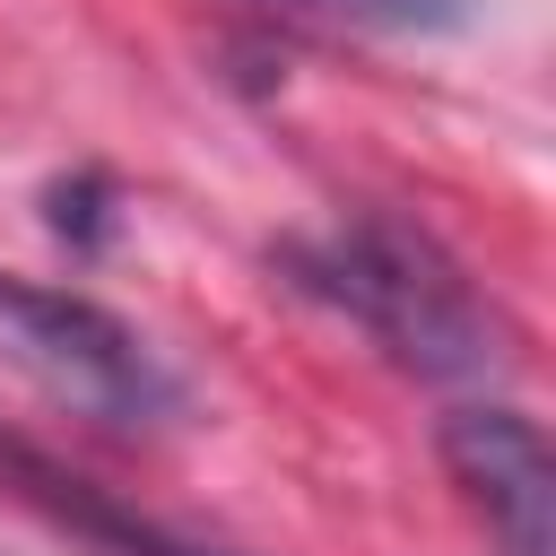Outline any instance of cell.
Masks as SVG:
<instances>
[{
	"label": "cell",
	"mask_w": 556,
	"mask_h": 556,
	"mask_svg": "<svg viewBox=\"0 0 556 556\" xmlns=\"http://www.w3.org/2000/svg\"><path fill=\"white\" fill-rule=\"evenodd\" d=\"M278 269L348 313L391 365H408L417 382H495L513 374V330L504 313L478 295V278L408 217H339L321 235H295L278 252Z\"/></svg>",
	"instance_id": "cell-1"
},
{
	"label": "cell",
	"mask_w": 556,
	"mask_h": 556,
	"mask_svg": "<svg viewBox=\"0 0 556 556\" xmlns=\"http://www.w3.org/2000/svg\"><path fill=\"white\" fill-rule=\"evenodd\" d=\"M0 330L17 348V365L78 417L96 426H122V434H148V426H174L182 417V382L174 365L122 321L104 313L96 295L78 287H43V278H9L0 269Z\"/></svg>",
	"instance_id": "cell-2"
},
{
	"label": "cell",
	"mask_w": 556,
	"mask_h": 556,
	"mask_svg": "<svg viewBox=\"0 0 556 556\" xmlns=\"http://www.w3.org/2000/svg\"><path fill=\"white\" fill-rule=\"evenodd\" d=\"M443 460L460 478V495L486 513L495 547L504 556H556V460H547V434L530 408L513 400H478V408H452L443 417Z\"/></svg>",
	"instance_id": "cell-3"
},
{
	"label": "cell",
	"mask_w": 556,
	"mask_h": 556,
	"mask_svg": "<svg viewBox=\"0 0 556 556\" xmlns=\"http://www.w3.org/2000/svg\"><path fill=\"white\" fill-rule=\"evenodd\" d=\"M0 486H9L17 504H35L52 530H70L87 556H235V547L182 539V530L130 513V504H113L96 478H78L70 460H52V452H35V443H17V434H0Z\"/></svg>",
	"instance_id": "cell-4"
},
{
	"label": "cell",
	"mask_w": 556,
	"mask_h": 556,
	"mask_svg": "<svg viewBox=\"0 0 556 556\" xmlns=\"http://www.w3.org/2000/svg\"><path fill=\"white\" fill-rule=\"evenodd\" d=\"M43 226H52L70 252H104V235H113V182H104V174L52 182V191H43Z\"/></svg>",
	"instance_id": "cell-5"
},
{
	"label": "cell",
	"mask_w": 556,
	"mask_h": 556,
	"mask_svg": "<svg viewBox=\"0 0 556 556\" xmlns=\"http://www.w3.org/2000/svg\"><path fill=\"white\" fill-rule=\"evenodd\" d=\"M321 9L382 17V26H452V17H460V0H321Z\"/></svg>",
	"instance_id": "cell-6"
}]
</instances>
